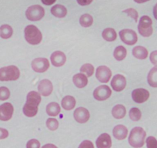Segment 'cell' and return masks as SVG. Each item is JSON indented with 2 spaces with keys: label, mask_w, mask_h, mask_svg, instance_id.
<instances>
[{
  "label": "cell",
  "mask_w": 157,
  "mask_h": 148,
  "mask_svg": "<svg viewBox=\"0 0 157 148\" xmlns=\"http://www.w3.org/2000/svg\"><path fill=\"white\" fill-rule=\"evenodd\" d=\"M41 102V95L36 91H31L28 93L26 103L24 105L23 114L28 117H33L37 114L38 107Z\"/></svg>",
  "instance_id": "obj_1"
},
{
  "label": "cell",
  "mask_w": 157,
  "mask_h": 148,
  "mask_svg": "<svg viewBox=\"0 0 157 148\" xmlns=\"http://www.w3.org/2000/svg\"><path fill=\"white\" fill-rule=\"evenodd\" d=\"M146 133L142 127H134L129 136V143L132 147L140 148L145 143Z\"/></svg>",
  "instance_id": "obj_2"
},
{
  "label": "cell",
  "mask_w": 157,
  "mask_h": 148,
  "mask_svg": "<svg viewBox=\"0 0 157 148\" xmlns=\"http://www.w3.org/2000/svg\"><path fill=\"white\" fill-rule=\"evenodd\" d=\"M25 40L31 45H38L43 40V35L39 29L33 25H27L24 30Z\"/></svg>",
  "instance_id": "obj_3"
},
{
  "label": "cell",
  "mask_w": 157,
  "mask_h": 148,
  "mask_svg": "<svg viewBox=\"0 0 157 148\" xmlns=\"http://www.w3.org/2000/svg\"><path fill=\"white\" fill-rule=\"evenodd\" d=\"M20 76V71L16 66H9L0 69V81L17 80Z\"/></svg>",
  "instance_id": "obj_4"
},
{
  "label": "cell",
  "mask_w": 157,
  "mask_h": 148,
  "mask_svg": "<svg viewBox=\"0 0 157 148\" xmlns=\"http://www.w3.org/2000/svg\"><path fill=\"white\" fill-rule=\"evenodd\" d=\"M152 21L149 16H143L140 18L138 25L139 33L143 37H149L152 34Z\"/></svg>",
  "instance_id": "obj_5"
},
{
  "label": "cell",
  "mask_w": 157,
  "mask_h": 148,
  "mask_svg": "<svg viewBox=\"0 0 157 148\" xmlns=\"http://www.w3.org/2000/svg\"><path fill=\"white\" fill-rule=\"evenodd\" d=\"M45 10L41 6L35 5L29 6L25 12V16L30 21H39L43 18Z\"/></svg>",
  "instance_id": "obj_6"
},
{
  "label": "cell",
  "mask_w": 157,
  "mask_h": 148,
  "mask_svg": "<svg viewBox=\"0 0 157 148\" xmlns=\"http://www.w3.org/2000/svg\"><path fill=\"white\" fill-rule=\"evenodd\" d=\"M120 37L122 41L126 45H129L132 46L136 43L137 40H138V37H137V34L136 33L135 31L132 29H123L120 32Z\"/></svg>",
  "instance_id": "obj_7"
},
{
  "label": "cell",
  "mask_w": 157,
  "mask_h": 148,
  "mask_svg": "<svg viewBox=\"0 0 157 148\" xmlns=\"http://www.w3.org/2000/svg\"><path fill=\"white\" fill-rule=\"evenodd\" d=\"M112 94V90L107 85H101L93 92V96L99 101H103L109 99Z\"/></svg>",
  "instance_id": "obj_8"
},
{
  "label": "cell",
  "mask_w": 157,
  "mask_h": 148,
  "mask_svg": "<svg viewBox=\"0 0 157 148\" xmlns=\"http://www.w3.org/2000/svg\"><path fill=\"white\" fill-rule=\"evenodd\" d=\"M96 79L99 82L106 84V83H108L109 81L110 78H111L112 72L109 69V68H108L107 66H100L96 69Z\"/></svg>",
  "instance_id": "obj_9"
},
{
  "label": "cell",
  "mask_w": 157,
  "mask_h": 148,
  "mask_svg": "<svg viewBox=\"0 0 157 148\" xmlns=\"http://www.w3.org/2000/svg\"><path fill=\"white\" fill-rule=\"evenodd\" d=\"M32 68L36 72H44L49 68V62L46 58H36L32 62Z\"/></svg>",
  "instance_id": "obj_10"
},
{
  "label": "cell",
  "mask_w": 157,
  "mask_h": 148,
  "mask_svg": "<svg viewBox=\"0 0 157 148\" xmlns=\"http://www.w3.org/2000/svg\"><path fill=\"white\" fill-rule=\"evenodd\" d=\"M14 111L13 106L10 103H5L0 106V120L8 121L12 118Z\"/></svg>",
  "instance_id": "obj_11"
},
{
  "label": "cell",
  "mask_w": 157,
  "mask_h": 148,
  "mask_svg": "<svg viewBox=\"0 0 157 148\" xmlns=\"http://www.w3.org/2000/svg\"><path fill=\"white\" fill-rule=\"evenodd\" d=\"M132 97L134 102L137 103H143L149 99V93L148 90H145V89H136L132 91Z\"/></svg>",
  "instance_id": "obj_12"
},
{
  "label": "cell",
  "mask_w": 157,
  "mask_h": 148,
  "mask_svg": "<svg viewBox=\"0 0 157 148\" xmlns=\"http://www.w3.org/2000/svg\"><path fill=\"white\" fill-rule=\"evenodd\" d=\"M126 86V78L120 74H117L113 76L111 81V87L115 91L120 92L125 89Z\"/></svg>",
  "instance_id": "obj_13"
},
{
  "label": "cell",
  "mask_w": 157,
  "mask_h": 148,
  "mask_svg": "<svg viewBox=\"0 0 157 148\" xmlns=\"http://www.w3.org/2000/svg\"><path fill=\"white\" fill-rule=\"evenodd\" d=\"M74 118L78 123H85L90 120V114L88 110L84 107H78L74 111Z\"/></svg>",
  "instance_id": "obj_14"
},
{
  "label": "cell",
  "mask_w": 157,
  "mask_h": 148,
  "mask_svg": "<svg viewBox=\"0 0 157 148\" xmlns=\"http://www.w3.org/2000/svg\"><path fill=\"white\" fill-rule=\"evenodd\" d=\"M38 90L39 94L43 96H48L52 93L53 90V86L52 82L49 80H43L40 81L38 85Z\"/></svg>",
  "instance_id": "obj_15"
},
{
  "label": "cell",
  "mask_w": 157,
  "mask_h": 148,
  "mask_svg": "<svg viewBox=\"0 0 157 148\" xmlns=\"http://www.w3.org/2000/svg\"><path fill=\"white\" fill-rule=\"evenodd\" d=\"M51 63L54 66L59 67L63 66L66 61V56L61 51H56L51 55Z\"/></svg>",
  "instance_id": "obj_16"
},
{
  "label": "cell",
  "mask_w": 157,
  "mask_h": 148,
  "mask_svg": "<svg viewBox=\"0 0 157 148\" xmlns=\"http://www.w3.org/2000/svg\"><path fill=\"white\" fill-rule=\"evenodd\" d=\"M97 148H110L112 146V139L108 134H102L96 140Z\"/></svg>",
  "instance_id": "obj_17"
},
{
  "label": "cell",
  "mask_w": 157,
  "mask_h": 148,
  "mask_svg": "<svg viewBox=\"0 0 157 148\" xmlns=\"http://www.w3.org/2000/svg\"><path fill=\"white\" fill-rule=\"evenodd\" d=\"M113 136L117 140H124L128 136V130L123 125H117L113 129Z\"/></svg>",
  "instance_id": "obj_18"
},
{
  "label": "cell",
  "mask_w": 157,
  "mask_h": 148,
  "mask_svg": "<svg viewBox=\"0 0 157 148\" xmlns=\"http://www.w3.org/2000/svg\"><path fill=\"white\" fill-rule=\"evenodd\" d=\"M72 81L75 87H77L78 88H83L88 84L87 76L83 73L75 74L72 78Z\"/></svg>",
  "instance_id": "obj_19"
},
{
  "label": "cell",
  "mask_w": 157,
  "mask_h": 148,
  "mask_svg": "<svg viewBox=\"0 0 157 148\" xmlns=\"http://www.w3.org/2000/svg\"><path fill=\"white\" fill-rule=\"evenodd\" d=\"M61 111L59 104L57 103H50L46 106V113L50 117H56Z\"/></svg>",
  "instance_id": "obj_20"
},
{
  "label": "cell",
  "mask_w": 157,
  "mask_h": 148,
  "mask_svg": "<svg viewBox=\"0 0 157 148\" xmlns=\"http://www.w3.org/2000/svg\"><path fill=\"white\" fill-rule=\"evenodd\" d=\"M148 50L143 46H136L132 49V55L139 60H145L148 57Z\"/></svg>",
  "instance_id": "obj_21"
},
{
  "label": "cell",
  "mask_w": 157,
  "mask_h": 148,
  "mask_svg": "<svg viewBox=\"0 0 157 148\" xmlns=\"http://www.w3.org/2000/svg\"><path fill=\"white\" fill-rule=\"evenodd\" d=\"M112 114H113V116L116 119H123L126 116V107L123 105H121V104L116 105L113 108Z\"/></svg>",
  "instance_id": "obj_22"
},
{
  "label": "cell",
  "mask_w": 157,
  "mask_h": 148,
  "mask_svg": "<svg viewBox=\"0 0 157 148\" xmlns=\"http://www.w3.org/2000/svg\"><path fill=\"white\" fill-rule=\"evenodd\" d=\"M51 13L57 18H63L67 14V10L62 5H55L51 9Z\"/></svg>",
  "instance_id": "obj_23"
},
{
  "label": "cell",
  "mask_w": 157,
  "mask_h": 148,
  "mask_svg": "<svg viewBox=\"0 0 157 148\" xmlns=\"http://www.w3.org/2000/svg\"><path fill=\"white\" fill-rule=\"evenodd\" d=\"M148 84L152 87H157V66H154L148 74Z\"/></svg>",
  "instance_id": "obj_24"
},
{
  "label": "cell",
  "mask_w": 157,
  "mask_h": 148,
  "mask_svg": "<svg viewBox=\"0 0 157 148\" xmlns=\"http://www.w3.org/2000/svg\"><path fill=\"white\" fill-rule=\"evenodd\" d=\"M75 99L73 96H66L62 100V107L66 110H71L75 107Z\"/></svg>",
  "instance_id": "obj_25"
},
{
  "label": "cell",
  "mask_w": 157,
  "mask_h": 148,
  "mask_svg": "<svg viewBox=\"0 0 157 148\" xmlns=\"http://www.w3.org/2000/svg\"><path fill=\"white\" fill-rule=\"evenodd\" d=\"M102 38L108 42H113L116 40L117 35H116L115 29L112 28H106L103 30L102 33Z\"/></svg>",
  "instance_id": "obj_26"
},
{
  "label": "cell",
  "mask_w": 157,
  "mask_h": 148,
  "mask_svg": "<svg viewBox=\"0 0 157 148\" xmlns=\"http://www.w3.org/2000/svg\"><path fill=\"white\" fill-rule=\"evenodd\" d=\"M126 55H127V51L126 49L123 46H119L115 49L114 53H113V56H114L115 59L118 61H122L126 58Z\"/></svg>",
  "instance_id": "obj_27"
},
{
  "label": "cell",
  "mask_w": 157,
  "mask_h": 148,
  "mask_svg": "<svg viewBox=\"0 0 157 148\" xmlns=\"http://www.w3.org/2000/svg\"><path fill=\"white\" fill-rule=\"evenodd\" d=\"M13 29L10 25H2L0 27V36L2 39H9L13 35Z\"/></svg>",
  "instance_id": "obj_28"
},
{
  "label": "cell",
  "mask_w": 157,
  "mask_h": 148,
  "mask_svg": "<svg viewBox=\"0 0 157 148\" xmlns=\"http://www.w3.org/2000/svg\"><path fill=\"white\" fill-rule=\"evenodd\" d=\"M93 19L90 14H83L79 19V23L82 27H90L93 25Z\"/></svg>",
  "instance_id": "obj_29"
},
{
  "label": "cell",
  "mask_w": 157,
  "mask_h": 148,
  "mask_svg": "<svg viewBox=\"0 0 157 148\" xmlns=\"http://www.w3.org/2000/svg\"><path fill=\"white\" fill-rule=\"evenodd\" d=\"M81 73L85 74L87 77H90L94 73V66L90 63H86L80 68Z\"/></svg>",
  "instance_id": "obj_30"
},
{
  "label": "cell",
  "mask_w": 157,
  "mask_h": 148,
  "mask_svg": "<svg viewBox=\"0 0 157 148\" xmlns=\"http://www.w3.org/2000/svg\"><path fill=\"white\" fill-rule=\"evenodd\" d=\"M129 117L133 121H139L141 119L142 114L140 109L136 108V107H133L129 110Z\"/></svg>",
  "instance_id": "obj_31"
},
{
  "label": "cell",
  "mask_w": 157,
  "mask_h": 148,
  "mask_svg": "<svg viewBox=\"0 0 157 148\" xmlns=\"http://www.w3.org/2000/svg\"><path fill=\"white\" fill-rule=\"evenodd\" d=\"M46 126L50 130H56L59 127V122L55 118H49L46 120Z\"/></svg>",
  "instance_id": "obj_32"
},
{
  "label": "cell",
  "mask_w": 157,
  "mask_h": 148,
  "mask_svg": "<svg viewBox=\"0 0 157 148\" xmlns=\"http://www.w3.org/2000/svg\"><path fill=\"white\" fill-rule=\"evenodd\" d=\"M10 91L7 87H0V100H6L10 98Z\"/></svg>",
  "instance_id": "obj_33"
},
{
  "label": "cell",
  "mask_w": 157,
  "mask_h": 148,
  "mask_svg": "<svg viewBox=\"0 0 157 148\" xmlns=\"http://www.w3.org/2000/svg\"><path fill=\"white\" fill-rule=\"evenodd\" d=\"M147 148H157V140L153 137H149L146 139Z\"/></svg>",
  "instance_id": "obj_34"
},
{
  "label": "cell",
  "mask_w": 157,
  "mask_h": 148,
  "mask_svg": "<svg viewBox=\"0 0 157 148\" xmlns=\"http://www.w3.org/2000/svg\"><path fill=\"white\" fill-rule=\"evenodd\" d=\"M123 13H126L128 16H131L132 19H133L134 20H135V22H137V20H138V13H137L136 10H134V9H128V10H124Z\"/></svg>",
  "instance_id": "obj_35"
},
{
  "label": "cell",
  "mask_w": 157,
  "mask_h": 148,
  "mask_svg": "<svg viewBox=\"0 0 157 148\" xmlns=\"http://www.w3.org/2000/svg\"><path fill=\"white\" fill-rule=\"evenodd\" d=\"M26 148H40V143L36 139H32L27 143Z\"/></svg>",
  "instance_id": "obj_36"
},
{
  "label": "cell",
  "mask_w": 157,
  "mask_h": 148,
  "mask_svg": "<svg viewBox=\"0 0 157 148\" xmlns=\"http://www.w3.org/2000/svg\"><path fill=\"white\" fill-rule=\"evenodd\" d=\"M78 148H94V145L90 140H84L78 146Z\"/></svg>",
  "instance_id": "obj_37"
},
{
  "label": "cell",
  "mask_w": 157,
  "mask_h": 148,
  "mask_svg": "<svg viewBox=\"0 0 157 148\" xmlns=\"http://www.w3.org/2000/svg\"><path fill=\"white\" fill-rule=\"evenodd\" d=\"M149 59H150V61L152 64L157 66V50L151 53L150 56H149Z\"/></svg>",
  "instance_id": "obj_38"
},
{
  "label": "cell",
  "mask_w": 157,
  "mask_h": 148,
  "mask_svg": "<svg viewBox=\"0 0 157 148\" xmlns=\"http://www.w3.org/2000/svg\"><path fill=\"white\" fill-rule=\"evenodd\" d=\"M9 136V132L6 129L3 128H0V140L6 138Z\"/></svg>",
  "instance_id": "obj_39"
},
{
  "label": "cell",
  "mask_w": 157,
  "mask_h": 148,
  "mask_svg": "<svg viewBox=\"0 0 157 148\" xmlns=\"http://www.w3.org/2000/svg\"><path fill=\"white\" fill-rule=\"evenodd\" d=\"M92 2H93V0H77V2L78 3V5L82 6L90 5Z\"/></svg>",
  "instance_id": "obj_40"
},
{
  "label": "cell",
  "mask_w": 157,
  "mask_h": 148,
  "mask_svg": "<svg viewBox=\"0 0 157 148\" xmlns=\"http://www.w3.org/2000/svg\"><path fill=\"white\" fill-rule=\"evenodd\" d=\"M42 2H43L44 5L46 6H51L52 4H54L56 2V0H41Z\"/></svg>",
  "instance_id": "obj_41"
},
{
  "label": "cell",
  "mask_w": 157,
  "mask_h": 148,
  "mask_svg": "<svg viewBox=\"0 0 157 148\" xmlns=\"http://www.w3.org/2000/svg\"><path fill=\"white\" fill-rule=\"evenodd\" d=\"M42 148H58L56 146H55L54 144H52V143H48V144L44 145Z\"/></svg>",
  "instance_id": "obj_42"
},
{
  "label": "cell",
  "mask_w": 157,
  "mask_h": 148,
  "mask_svg": "<svg viewBox=\"0 0 157 148\" xmlns=\"http://www.w3.org/2000/svg\"><path fill=\"white\" fill-rule=\"evenodd\" d=\"M153 15L155 19L157 20V4H155V6L153 8Z\"/></svg>",
  "instance_id": "obj_43"
},
{
  "label": "cell",
  "mask_w": 157,
  "mask_h": 148,
  "mask_svg": "<svg viewBox=\"0 0 157 148\" xmlns=\"http://www.w3.org/2000/svg\"><path fill=\"white\" fill-rule=\"evenodd\" d=\"M149 1V0H134V2H137V3H143V2H146Z\"/></svg>",
  "instance_id": "obj_44"
}]
</instances>
